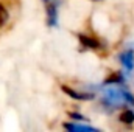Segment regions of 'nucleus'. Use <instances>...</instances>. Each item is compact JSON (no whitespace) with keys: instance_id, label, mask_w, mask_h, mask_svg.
<instances>
[{"instance_id":"1a4fd4ad","label":"nucleus","mask_w":134,"mask_h":132,"mask_svg":"<svg viewBox=\"0 0 134 132\" xmlns=\"http://www.w3.org/2000/svg\"><path fill=\"white\" fill-rule=\"evenodd\" d=\"M8 17H9L8 9L0 3V28H2V27H5V23L8 22Z\"/></svg>"},{"instance_id":"f03ea898","label":"nucleus","mask_w":134,"mask_h":132,"mask_svg":"<svg viewBox=\"0 0 134 132\" xmlns=\"http://www.w3.org/2000/svg\"><path fill=\"white\" fill-rule=\"evenodd\" d=\"M120 62L122 65L126 68V71H133L134 70V50L128 48L120 55Z\"/></svg>"},{"instance_id":"f257e3e1","label":"nucleus","mask_w":134,"mask_h":132,"mask_svg":"<svg viewBox=\"0 0 134 132\" xmlns=\"http://www.w3.org/2000/svg\"><path fill=\"white\" fill-rule=\"evenodd\" d=\"M103 103H106V104H109V106H112V107L126 103L123 90H115V89L108 90V92L104 93V97H103Z\"/></svg>"},{"instance_id":"9d476101","label":"nucleus","mask_w":134,"mask_h":132,"mask_svg":"<svg viewBox=\"0 0 134 132\" xmlns=\"http://www.w3.org/2000/svg\"><path fill=\"white\" fill-rule=\"evenodd\" d=\"M70 118H75V120H80V121H81V120H83V121H87L83 115H78V113H70Z\"/></svg>"},{"instance_id":"39448f33","label":"nucleus","mask_w":134,"mask_h":132,"mask_svg":"<svg viewBox=\"0 0 134 132\" xmlns=\"http://www.w3.org/2000/svg\"><path fill=\"white\" fill-rule=\"evenodd\" d=\"M76 36H78L80 42H81L86 48H91V50H98V48H100V42H98L97 39H94V37H91V36H84V34H76Z\"/></svg>"},{"instance_id":"9b49d317","label":"nucleus","mask_w":134,"mask_h":132,"mask_svg":"<svg viewBox=\"0 0 134 132\" xmlns=\"http://www.w3.org/2000/svg\"><path fill=\"white\" fill-rule=\"evenodd\" d=\"M42 2H44V3L47 5V3H52V2H56V0H42Z\"/></svg>"},{"instance_id":"0eeeda50","label":"nucleus","mask_w":134,"mask_h":132,"mask_svg":"<svg viewBox=\"0 0 134 132\" xmlns=\"http://www.w3.org/2000/svg\"><path fill=\"white\" fill-rule=\"evenodd\" d=\"M67 131H87V132H97V128H92V126H83V124H64Z\"/></svg>"},{"instance_id":"423d86ee","label":"nucleus","mask_w":134,"mask_h":132,"mask_svg":"<svg viewBox=\"0 0 134 132\" xmlns=\"http://www.w3.org/2000/svg\"><path fill=\"white\" fill-rule=\"evenodd\" d=\"M119 120L125 124H133L134 123V112L131 109H123L120 113H119Z\"/></svg>"},{"instance_id":"6e6552de","label":"nucleus","mask_w":134,"mask_h":132,"mask_svg":"<svg viewBox=\"0 0 134 132\" xmlns=\"http://www.w3.org/2000/svg\"><path fill=\"white\" fill-rule=\"evenodd\" d=\"M120 82H123V76H122L119 71L109 75V76L103 81V84H106V86H109V84H120Z\"/></svg>"},{"instance_id":"20e7f679","label":"nucleus","mask_w":134,"mask_h":132,"mask_svg":"<svg viewBox=\"0 0 134 132\" xmlns=\"http://www.w3.org/2000/svg\"><path fill=\"white\" fill-rule=\"evenodd\" d=\"M61 89H63V92H64L66 95H69L70 98H73V99H80V101L94 99V95H92V93H80V92H76V90H73V89H70V87H67V86H63Z\"/></svg>"},{"instance_id":"7ed1b4c3","label":"nucleus","mask_w":134,"mask_h":132,"mask_svg":"<svg viewBox=\"0 0 134 132\" xmlns=\"http://www.w3.org/2000/svg\"><path fill=\"white\" fill-rule=\"evenodd\" d=\"M56 19H58V3L56 2L47 3V23L50 27H55Z\"/></svg>"}]
</instances>
